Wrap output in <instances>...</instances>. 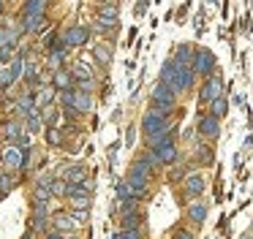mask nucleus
Masks as SVG:
<instances>
[{
    "label": "nucleus",
    "mask_w": 253,
    "mask_h": 239,
    "mask_svg": "<svg viewBox=\"0 0 253 239\" xmlns=\"http://www.w3.org/2000/svg\"><path fill=\"white\" fill-rule=\"evenodd\" d=\"M171 125H169V114L166 112H161V109H155V106H150L147 112H144V117H142V133L147 136H158V133H164V130H169Z\"/></svg>",
    "instance_id": "1"
},
{
    "label": "nucleus",
    "mask_w": 253,
    "mask_h": 239,
    "mask_svg": "<svg viewBox=\"0 0 253 239\" xmlns=\"http://www.w3.org/2000/svg\"><path fill=\"white\" fill-rule=\"evenodd\" d=\"M174 103H177V92L158 81V84L153 87V106L161 109V112H166V114H171L174 112Z\"/></svg>",
    "instance_id": "2"
},
{
    "label": "nucleus",
    "mask_w": 253,
    "mask_h": 239,
    "mask_svg": "<svg viewBox=\"0 0 253 239\" xmlns=\"http://www.w3.org/2000/svg\"><path fill=\"white\" fill-rule=\"evenodd\" d=\"M220 92H223V79H220V74H212L202 84V90H199V101H202V103H212V101H218V98H223Z\"/></svg>",
    "instance_id": "3"
},
{
    "label": "nucleus",
    "mask_w": 253,
    "mask_h": 239,
    "mask_svg": "<svg viewBox=\"0 0 253 239\" xmlns=\"http://www.w3.org/2000/svg\"><path fill=\"white\" fill-rule=\"evenodd\" d=\"M215 68H218V65H215V54L210 52V49H196V57H193V71L210 79V76L215 74Z\"/></svg>",
    "instance_id": "4"
},
{
    "label": "nucleus",
    "mask_w": 253,
    "mask_h": 239,
    "mask_svg": "<svg viewBox=\"0 0 253 239\" xmlns=\"http://www.w3.org/2000/svg\"><path fill=\"white\" fill-rule=\"evenodd\" d=\"M193 81H196V71H193V65H177V76H174V84H171V90L174 92H185L193 87Z\"/></svg>",
    "instance_id": "5"
},
{
    "label": "nucleus",
    "mask_w": 253,
    "mask_h": 239,
    "mask_svg": "<svg viewBox=\"0 0 253 239\" xmlns=\"http://www.w3.org/2000/svg\"><path fill=\"white\" fill-rule=\"evenodd\" d=\"M60 38H63V43H66V46H84V43H87V38H90V30H87V27H82V25H71Z\"/></svg>",
    "instance_id": "6"
},
{
    "label": "nucleus",
    "mask_w": 253,
    "mask_h": 239,
    "mask_svg": "<svg viewBox=\"0 0 253 239\" xmlns=\"http://www.w3.org/2000/svg\"><path fill=\"white\" fill-rule=\"evenodd\" d=\"M199 133L204 136V139H218V133H220V120H215L212 114H202L199 117Z\"/></svg>",
    "instance_id": "7"
},
{
    "label": "nucleus",
    "mask_w": 253,
    "mask_h": 239,
    "mask_svg": "<svg viewBox=\"0 0 253 239\" xmlns=\"http://www.w3.org/2000/svg\"><path fill=\"white\" fill-rule=\"evenodd\" d=\"M63 179H66L68 185H79L87 179V168L82 166V163H74V166H66L63 168Z\"/></svg>",
    "instance_id": "8"
},
{
    "label": "nucleus",
    "mask_w": 253,
    "mask_h": 239,
    "mask_svg": "<svg viewBox=\"0 0 253 239\" xmlns=\"http://www.w3.org/2000/svg\"><path fill=\"white\" fill-rule=\"evenodd\" d=\"M174 136H177V128L171 125L169 130H164V133L150 136V139H147V147H150V150H161V147H166V144H174Z\"/></svg>",
    "instance_id": "9"
},
{
    "label": "nucleus",
    "mask_w": 253,
    "mask_h": 239,
    "mask_svg": "<svg viewBox=\"0 0 253 239\" xmlns=\"http://www.w3.org/2000/svg\"><path fill=\"white\" fill-rule=\"evenodd\" d=\"M153 152L158 155V163H164V166H174V163L180 160L177 144H166V147H161V150H153Z\"/></svg>",
    "instance_id": "10"
},
{
    "label": "nucleus",
    "mask_w": 253,
    "mask_h": 239,
    "mask_svg": "<svg viewBox=\"0 0 253 239\" xmlns=\"http://www.w3.org/2000/svg\"><path fill=\"white\" fill-rule=\"evenodd\" d=\"M193 57H196V49L191 43H180L174 52V63L177 65H193Z\"/></svg>",
    "instance_id": "11"
},
{
    "label": "nucleus",
    "mask_w": 253,
    "mask_h": 239,
    "mask_svg": "<svg viewBox=\"0 0 253 239\" xmlns=\"http://www.w3.org/2000/svg\"><path fill=\"white\" fill-rule=\"evenodd\" d=\"M202 193H204V177H202V174H188L185 196H202Z\"/></svg>",
    "instance_id": "12"
},
{
    "label": "nucleus",
    "mask_w": 253,
    "mask_h": 239,
    "mask_svg": "<svg viewBox=\"0 0 253 239\" xmlns=\"http://www.w3.org/2000/svg\"><path fill=\"white\" fill-rule=\"evenodd\" d=\"M188 217H191L196 226H202V223L207 220V204H204V201H196V204H191V206H188Z\"/></svg>",
    "instance_id": "13"
},
{
    "label": "nucleus",
    "mask_w": 253,
    "mask_h": 239,
    "mask_svg": "<svg viewBox=\"0 0 253 239\" xmlns=\"http://www.w3.org/2000/svg\"><path fill=\"white\" fill-rule=\"evenodd\" d=\"M3 163H6L8 168H22V150L8 147V150L3 152Z\"/></svg>",
    "instance_id": "14"
},
{
    "label": "nucleus",
    "mask_w": 253,
    "mask_h": 239,
    "mask_svg": "<svg viewBox=\"0 0 253 239\" xmlns=\"http://www.w3.org/2000/svg\"><path fill=\"white\" fill-rule=\"evenodd\" d=\"M46 22H44V14H39V16H22V30L25 33H33V30H41Z\"/></svg>",
    "instance_id": "15"
},
{
    "label": "nucleus",
    "mask_w": 253,
    "mask_h": 239,
    "mask_svg": "<svg viewBox=\"0 0 253 239\" xmlns=\"http://www.w3.org/2000/svg\"><path fill=\"white\" fill-rule=\"evenodd\" d=\"M44 8H46L44 0H28L22 5V16H39V14H44Z\"/></svg>",
    "instance_id": "16"
},
{
    "label": "nucleus",
    "mask_w": 253,
    "mask_h": 239,
    "mask_svg": "<svg viewBox=\"0 0 253 239\" xmlns=\"http://www.w3.org/2000/svg\"><path fill=\"white\" fill-rule=\"evenodd\" d=\"M196 155H199V163H202V166H212L215 163V152H212V147L210 144H199V150H196Z\"/></svg>",
    "instance_id": "17"
},
{
    "label": "nucleus",
    "mask_w": 253,
    "mask_h": 239,
    "mask_svg": "<svg viewBox=\"0 0 253 239\" xmlns=\"http://www.w3.org/2000/svg\"><path fill=\"white\" fill-rule=\"evenodd\" d=\"M52 220H55V228H57V231H71V228H74V220H71V215H66V212H57V215L55 217H52Z\"/></svg>",
    "instance_id": "18"
},
{
    "label": "nucleus",
    "mask_w": 253,
    "mask_h": 239,
    "mask_svg": "<svg viewBox=\"0 0 253 239\" xmlns=\"http://www.w3.org/2000/svg\"><path fill=\"white\" fill-rule=\"evenodd\" d=\"M93 52H95V60H98L101 65H109L112 63V46L98 43V46H93Z\"/></svg>",
    "instance_id": "19"
},
{
    "label": "nucleus",
    "mask_w": 253,
    "mask_h": 239,
    "mask_svg": "<svg viewBox=\"0 0 253 239\" xmlns=\"http://www.w3.org/2000/svg\"><path fill=\"white\" fill-rule=\"evenodd\" d=\"M55 87H57V90H63V92L71 90V74H66V71L57 68L55 71Z\"/></svg>",
    "instance_id": "20"
},
{
    "label": "nucleus",
    "mask_w": 253,
    "mask_h": 239,
    "mask_svg": "<svg viewBox=\"0 0 253 239\" xmlns=\"http://www.w3.org/2000/svg\"><path fill=\"white\" fill-rule=\"evenodd\" d=\"M14 185H17V177H11V174H0V199L11 193Z\"/></svg>",
    "instance_id": "21"
},
{
    "label": "nucleus",
    "mask_w": 253,
    "mask_h": 239,
    "mask_svg": "<svg viewBox=\"0 0 253 239\" xmlns=\"http://www.w3.org/2000/svg\"><path fill=\"white\" fill-rule=\"evenodd\" d=\"M90 106H93V98L87 92H77V114H87Z\"/></svg>",
    "instance_id": "22"
},
{
    "label": "nucleus",
    "mask_w": 253,
    "mask_h": 239,
    "mask_svg": "<svg viewBox=\"0 0 253 239\" xmlns=\"http://www.w3.org/2000/svg\"><path fill=\"white\" fill-rule=\"evenodd\" d=\"M74 76H77V81H87V79H93V68L84 63H77L74 65Z\"/></svg>",
    "instance_id": "23"
},
{
    "label": "nucleus",
    "mask_w": 253,
    "mask_h": 239,
    "mask_svg": "<svg viewBox=\"0 0 253 239\" xmlns=\"http://www.w3.org/2000/svg\"><path fill=\"white\" fill-rule=\"evenodd\" d=\"M226 109H229V101H226V98H218V101H212V106H210V114H212L215 120H220L226 114Z\"/></svg>",
    "instance_id": "24"
},
{
    "label": "nucleus",
    "mask_w": 253,
    "mask_h": 239,
    "mask_svg": "<svg viewBox=\"0 0 253 239\" xmlns=\"http://www.w3.org/2000/svg\"><path fill=\"white\" fill-rule=\"evenodd\" d=\"M22 133H25V130H19L17 122H8V125H6V139H8V141H17V144H19Z\"/></svg>",
    "instance_id": "25"
},
{
    "label": "nucleus",
    "mask_w": 253,
    "mask_h": 239,
    "mask_svg": "<svg viewBox=\"0 0 253 239\" xmlns=\"http://www.w3.org/2000/svg\"><path fill=\"white\" fill-rule=\"evenodd\" d=\"M95 27H98L101 33H115L117 30V19H104V16H98Z\"/></svg>",
    "instance_id": "26"
},
{
    "label": "nucleus",
    "mask_w": 253,
    "mask_h": 239,
    "mask_svg": "<svg viewBox=\"0 0 253 239\" xmlns=\"http://www.w3.org/2000/svg\"><path fill=\"white\" fill-rule=\"evenodd\" d=\"M52 98H55V87H44V90L39 92V98H36V103H39V109H41V106H46V103H49Z\"/></svg>",
    "instance_id": "27"
},
{
    "label": "nucleus",
    "mask_w": 253,
    "mask_h": 239,
    "mask_svg": "<svg viewBox=\"0 0 253 239\" xmlns=\"http://www.w3.org/2000/svg\"><path fill=\"white\" fill-rule=\"evenodd\" d=\"M98 14L104 16V19H117V3H104Z\"/></svg>",
    "instance_id": "28"
},
{
    "label": "nucleus",
    "mask_w": 253,
    "mask_h": 239,
    "mask_svg": "<svg viewBox=\"0 0 253 239\" xmlns=\"http://www.w3.org/2000/svg\"><path fill=\"white\" fill-rule=\"evenodd\" d=\"M41 114H44V120H46L49 128H55V122L60 120V112H57V109H46V112H41Z\"/></svg>",
    "instance_id": "29"
},
{
    "label": "nucleus",
    "mask_w": 253,
    "mask_h": 239,
    "mask_svg": "<svg viewBox=\"0 0 253 239\" xmlns=\"http://www.w3.org/2000/svg\"><path fill=\"white\" fill-rule=\"evenodd\" d=\"M117 199H120V201L133 199V193H131V188H128V182H120V185H117Z\"/></svg>",
    "instance_id": "30"
},
{
    "label": "nucleus",
    "mask_w": 253,
    "mask_h": 239,
    "mask_svg": "<svg viewBox=\"0 0 253 239\" xmlns=\"http://www.w3.org/2000/svg\"><path fill=\"white\" fill-rule=\"evenodd\" d=\"M180 179H188V174H185V168H182V166H177V168H171V171H169V182H180Z\"/></svg>",
    "instance_id": "31"
},
{
    "label": "nucleus",
    "mask_w": 253,
    "mask_h": 239,
    "mask_svg": "<svg viewBox=\"0 0 253 239\" xmlns=\"http://www.w3.org/2000/svg\"><path fill=\"white\" fill-rule=\"evenodd\" d=\"M74 209H90V196H74Z\"/></svg>",
    "instance_id": "32"
},
{
    "label": "nucleus",
    "mask_w": 253,
    "mask_h": 239,
    "mask_svg": "<svg viewBox=\"0 0 253 239\" xmlns=\"http://www.w3.org/2000/svg\"><path fill=\"white\" fill-rule=\"evenodd\" d=\"M115 239H142V234L139 231H120V234H115Z\"/></svg>",
    "instance_id": "33"
},
{
    "label": "nucleus",
    "mask_w": 253,
    "mask_h": 239,
    "mask_svg": "<svg viewBox=\"0 0 253 239\" xmlns=\"http://www.w3.org/2000/svg\"><path fill=\"white\" fill-rule=\"evenodd\" d=\"M90 90H93V79H87V81H77V92H87V95H90Z\"/></svg>",
    "instance_id": "34"
},
{
    "label": "nucleus",
    "mask_w": 253,
    "mask_h": 239,
    "mask_svg": "<svg viewBox=\"0 0 253 239\" xmlns=\"http://www.w3.org/2000/svg\"><path fill=\"white\" fill-rule=\"evenodd\" d=\"M71 217H77L79 223H87V217H90V212L87 209H74L71 212Z\"/></svg>",
    "instance_id": "35"
},
{
    "label": "nucleus",
    "mask_w": 253,
    "mask_h": 239,
    "mask_svg": "<svg viewBox=\"0 0 253 239\" xmlns=\"http://www.w3.org/2000/svg\"><path fill=\"white\" fill-rule=\"evenodd\" d=\"M25 76H28V81H36V79H39V65H28Z\"/></svg>",
    "instance_id": "36"
},
{
    "label": "nucleus",
    "mask_w": 253,
    "mask_h": 239,
    "mask_svg": "<svg viewBox=\"0 0 253 239\" xmlns=\"http://www.w3.org/2000/svg\"><path fill=\"white\" fill-rule=\"evenodd\" d=\"M46 139H49V144H60V133H57V130L55 128H49V130H46Z\"/></svg>",
    "instance_id": "37"
},
{
    "label": "nucleus",
    "mask_w": 253,
    "mask_h": 239,
    "mask_svg": "<svg viewBox=\"0 0 253 239\" xmlns=\"http://www.w3.org/2000/svg\"><path fill=\"white\" fill-rule=\"evenodd\" d=\"M133 139H136V128H133V125H131V128L126 130V144L131 147V144H133Z\"/></svg>",
    "instance_id": "38"
},
{
    "label": "nucleus",
    "mask_w": 253,
    "mask_h": 239,
    "mask_svg": "<svg viewBox=\"0 0 253 239\" xmlns=\"http://www.w3.org/2000/svg\"><path fill=\"white\" fill-rule=\"evenodd\" d=\"M28 128H30V130H39V128H41V120H39V114H36V117H28Z\"/></svg>",
    "instance_id": "39"
},
{
    "label": "nucleus",
    "mask_w": 253,
    "mask_h": 239,
    "mask_svg": "<svg viewBox=\"0 0 253 239\" xmlns=\"http://www.w3.org/2000/svg\"><path fill=\"white\" fill-rule=\"evenodd\" d=\"M63 60H66V52H55V54H52V65H60Z\"/></svg>",
    "instance_id": "40"
},
{
    "label": "nucleus",
    "mask_w": 253,
    "mask_h": 239,
    "mask_svg": "<svg viewBox=\"0 0 253 239\" xmlns=\"http://www.w3.org/2000/svg\"><path fill=\"white\" fill-rule=\"evenodd\" d=\"M171 239H193V234L191 231H174V237Z\"/></svg>",
    "instance_id": "41"
},
{
    "label": "nucleus",
    "mask_w": 253,
    "mask_h": 239,
    "mask_svg": "<svg viewBox=\"0 0 253 239\" xmlns=\"http://www.w3.org/2000/svg\"><path fill=\"white\" fill-rule=\"evenodd\" d=\"M147 5H150V3H147V0H142V3H139V5H136V14H144V11H147Z\"/></svg>",
    "instance_id": "42"
},
{
    "label": "nucleus",
    "mask_w": 253,
    "mask_h": 239,
    "mask_svg": "<svg viewBox=\"0 0 253 239\" xmlns=\"http://www.w3.org/2000/svg\"><path fill=\"white\" fill-rule=\"evenodd\" d=\"M46 239H66V237H63L60 231H49V234H46Z\"/></svg>",
    "instance_id": "43"
},
{
    "label": "nucleus",
    "mask_w": 253,
    "mask_h": 239,
    "mask_svg": "<svg viewBox=\"0 0 253 239\" xmlns=\"http://www.w3.org/2000/svg\"><path fill=\"white\" fill-rule=\"evenodd\" d=\"M240 239H253V234H242V237Z\"/></svg>",
    "instance_id": "44"
},
{
    "label": "nucleus",
    "mask_w": 253,
    "mask_h": 239,
    "mask_svg": "<svg viewBox=\"0 0 253 239\" xmlns=\"http://www.w3.org/2000/svg\"><path fill=\"white\" fill-rule=\"evenodd\" d=\"M0 63H3V57H0Z\"/></svg>",
    "instance_id": "45"
}]
</instances>
